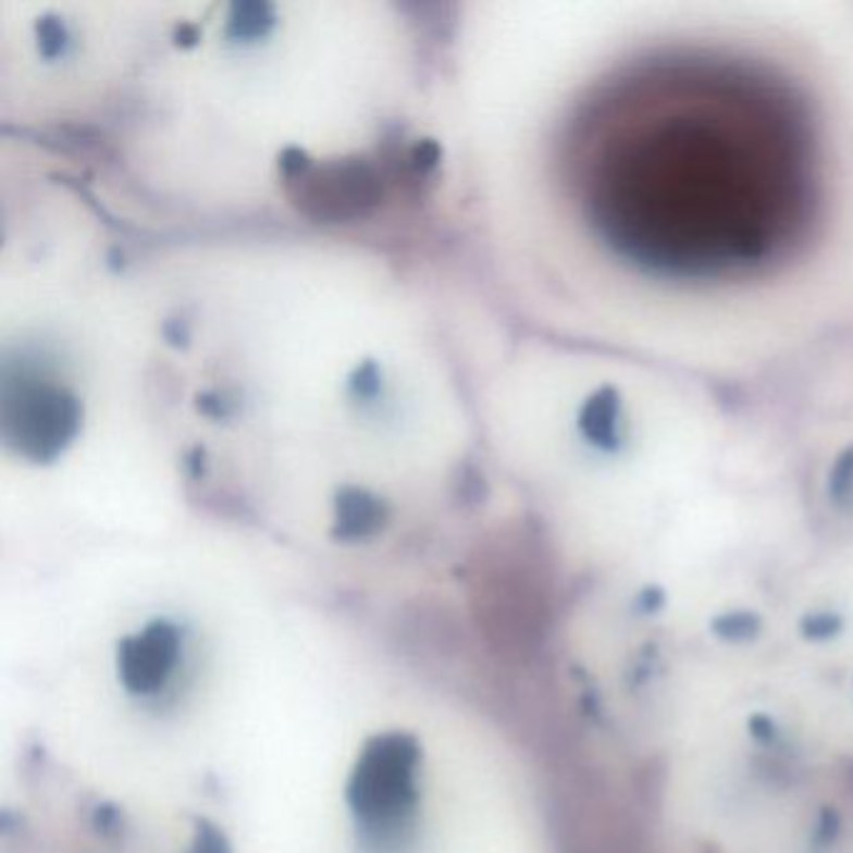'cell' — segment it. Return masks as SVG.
I'll return each instance as SVG.
<instances>
[{
    "instance_id": "1",
    "label": "cell",
    "mask_w": 853,
    "mask_h": 853,
    "mask_svg": "<svg viewBox=\"0 0 853 853\" xmlns=\"http://www.w3.org/2000/svg\"><path fill=\"white\" fill-rule=\"evenodd\" d=\"M138 275L175 486L246 506L316 493L343 543L386 531L398 496L471 504L481 423L429 250L304 225L150 233Z\"/></svg>"
},
{
    "instance_id": "5",
    "label": "cell",
    "mask_w": 853,
    "mask_h": 853,
    "mask_svg": "<svg viewBox=\"0 0 853 853\" xmlns=\"http://www.w3.org/2000/svg\"><path fill=\"white\" fill-rule=\"evenodd\" d=\"M573 429L585 448L596 454H616L626 436L623 398L618 391L610 386L591 391L576 408Z\"/></svg>"
},
{
    "instance_id": "2",
    "label": "cell",
    "mask_w": 853,
    "mask_h": 853,
    "mask_svg": "<svg viewBox=\"0 0 853 853\" xmlns=\"http://www.w3.org/2000/svg\"><path fill=\"white\" fill-rule=\"evenodd\" d=\"M438 21L398 5H100L40 144L146 231H396L433 169Z\"/></svg>"
},
{
    "instance_id": "6",
    "label": "cell",
    "mask_w": 853,
    "mask_h": 853,
    "mask_svg": "<svg viewBox=\"0 0 853 853\" xmlns=\"http://www.w3.org/2000/svg\"><path fill=\"white\" fill-rule=\"evenodd\" d=\"M188 853H231V846L228 841H225V836L215 829L213 824L200 821L194 846H190Z\"/></svg>"
},
{
    "instance_id": "3",
    "label": "cell",
    "mask_w": 853,
    "mask_h": 853,
    "mask_svg": "<svg viewBox=\"0 0 853 853\" xmlns=\"http://www.w3.org/2000/svg\"><path fill=\"white\" fill-rule=\"evenodd\" d=\"M421 751L413 735H375L363 746L348 781V806L371 853H398L411 843L416 768Z\"/></svg>"
},
{
    "instance_id": "4",
    "label": "cell",
    "mask_w": 853,
    "mask_h": 853,
    "mask_svg": "<svg viewBox=\"0 0 853 853\" xmlns=\"http://www.w3.org/2000/svg\"><path fill=\"white\" fill-rule=\"evenodd\" d=\"M181 633L169 621H156L144 631L121 641L119 676L131 693L150 696L161 691L173 666L178 664Z\"/></svg>"
}]
</instances>
